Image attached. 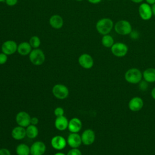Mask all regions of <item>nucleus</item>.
Here are the masks:
<instances>
[{"instance_id": "1", "label": "nucleus", "mask_w": 155, "mask_h": 155, "mask_svg": "<svg viewBox=\"0 0 155 155\" xmlns=\"http://www.w3.org/2000/svg\"><path fill=\"white\" fill-rule=\"evenodd\" d=\"M114 24L111 19L109 18H103L96 22V29L97 31L102 35H107L109 34L113 28H114Z\"/></svg>"}, {"instance_id": "2", "label": "nucleus", "mask_w": 155, "mask_h": 155, "mask_svg": "<svg viewBox=\"0 0 155 155\" xmlns=\"http://www.w3.org/2000/svg\"><path fill=\"white\" fill-rule=\"evenodd\" d=\"M114 31L119 35H129L132 31V26L130 22L125 19L117 21L114 24Z\"/></svg>"}, {"instance_id": "3", "label": "nucleus", "mask_w": 155, "mask_h": 155, "mask_svg": "<svg viewBox=\"0 0 155 155\" xmlns=\"http://www.w3.org/2000/svg\"><path fill=\"white\" fill-rule=\"evenodd\" d=\"M142 72L136 68H132L128 70L124 75L126 81L133 84L139 83L142 81Z\"/></svg>"}, {"instance_id": "4", "label": "nucleus", "mask_w": 155, "mask_h": 155, "mask_svg": "<svg viewBox=\"0 0 155 155\" xmlns=\"http://www.w3.org/2000/svg\"><path fill=\"white\" fill-rule=\"evenodd\" d=\"M28 56L31 63L37 66L42 65L45 60L44 53L39 48L32 49Z\"/></svg>"}, {"instance_id": "5", "label": "nucleus", "mask_w": 155, "mask_h": 155, "mask_svg": "<svg viewBox=\"0 0 155 155\" xmlns=\"http://www.w3.org/2000/svg\"><path fill=\"white\" fill-rule=\"evenodd\" d=\"M128 51V46L123 42H118L114 43L111 47V51L112 54L116 57H124L125 56Z\"/></svg>"}, {"instance_id": "6", "label": "nucleus", "mask_w": 155, "mask_h": 155, "mask_svg": "<svg viewBox=\"0 0 155 155\" xmlns=\"http://www.w3.org/2000/svg\"><path fill=\"white\" fill-rule=\"evenodd\" d=\"M53 96L58 99H64L67 98L69 94L68 88L63 84H56L52 88Z\"/></svg>"}, {"instance_id": "7", "label": "nucleus", "mask_w": 155, "mask_h": 155, "mask_svg": "<svg viewBox=\"0 0 155 155\" xmlns=\"http://www.w3.org/2000/svg\"><path fill=\"white\" fill-rule=\"evenodd\" d=\"M138 12L140 18L144 21H148L153 16L151 6L146 2L140 4L138 8Z\"/></svg>"}, {"instance_id": "8", "label": "nucleus", "mask_w": 155, "mask_h": 155, "mask_svg": "<svg viewBox=\"0 0 155 155\" xmlns=\"http://www.w3.org/2000/svg\"><path fill=\"white\" fill-rule=\"evenodd\" d=\"M18 44L12 40H7L4 42L1 45V51L7 55H12L17 51Z\"/></svg>"}, {"instance_id": "9", "label": "nucleus", "mask_w": 155, "mask_h": 155, "mask_svg": "<svg viewBox=\"0 0 155 155\" xmlns=\"http://www.w3.org/2000/svg\"><path fill=\"white\" fill-rule=\"evenodd\" d=\"M31 117L29 114L25 111H19L16 116V122L17 124L22 127H27L30 125Z\"/></svg>"}, {"instance_id": "10", "label": "nucleus", "mask_w": 155, "mask_h": 155, "mask_svg": "<svg viewBox=\"0 0 155 155\" xmlns=\"http://www.w3.org/2000/svg\"><path fill=\"white\" fill-rule=\"evenodd\" d=\"M79 64L85 69H90L94 65V61L91 55L88 53H83L78 58Z\"/></svg>"}, {"instance_id": "11", "label": "nucleus", "mask_w": 155, "mask_h": 155, "mask_svg": "<svg viewBox=\"0 0 155 155\" xmlns=\"http://www.w3.org/2000/svg\"><path fill=\"white\" fill-rule=\"evenodd\" d=\"M67 144V140H65V139L62 136H55L51 139V145L56 150H62L64 149Z\"/></svg>"}, {"instance_id": "12", "label": "nucleus", "mask_w": 155, "mask_h": 155, "mask_svg": "<svg viewBox=\"0 0 155 155\" xmlns=\"http://www.w3.org/2000/svg\"><path fill=\"white\" fill-rule=\"evenodd\" d=\"M82 143L85 145L93 144L95 140V133L91 129H87L81 134Z\"/></svg>"}, {"instance_id": "13", "label": "nucleus", "mask_w": 155, "mask_h": 155, "mask_svg": "<svg viewBox=\"0 0 155 155\" xmlns=\"http://www.w3.org/2000/svg\"><path fill=\"white\" fill-rule=\"evenodd\" d=\"M67 142L72 148H78L82 143L81 136L78 133H71L67 137Z\"/></svg>"}, {"instance_id": "14", "label": "nucleus", "mask_w": 155, "mask_h": 155, "mask_svg": "<svg viewBox=\"0 0 155 155\" xmlns=\"http://www.w3.org/2000/svg\"><path fill=\"white\" fill-rule=\"evenodd\" d=\"M46 151V146L42 141H36L30 147V154L32 155H43Z\"/></svg>"}, {"instance_id": "15", "label": "nucleus", "mask_w": 155, "mask_h": 155, "mask_svg": "<svg viewBox=\"0 0 155 155\" xmlns=\"http://www.w3.org/2000/svg\"><path fill=\"white\" fill-rule=\"evenodd\" d=\"M143 106V101L139 97H134L128 102V108L132 111H138Z\"/></svg>"}, {"instance_id": "16", "label": "nucleus", "mask_w": 155, "mask_h": 155, "mask_svg": "<svg viewBox=\"0 0 155 155\" xmlns=\"http://www.w3.org/2000/svg\"><path fill=\"white\" fill-rule=\"evenodd\" d=\"M82 122L78 117H73L68 121V129L71 133H78L82 128Z\"/></svg>"}, {"instance_id": "17", "label": "nucleus", "mask_w": 155, "mask_h": 155, "mask_svg": "<svg viewBox=\"0 0 155 155\" xmlns=\"http://www.w3.org/2000/svg\"><path fill=\"white\" fill-rule=\"evenodd\" d=\"M12 137L17 140H20L25 138L26 136V130L21 126H17L13 128L12 131Z\"/></svg>"}, {"instance_id": "18", "label": "nucleus", "mask_w": 155, "mask_h": 155, "mask_svg": "<svg viewBox=\"0 0 155 155\" xmlns=\"http://www.w3.org/2000/svg\"><path fill=\"white\" fill-rule=\"evenodd\" d=\"M49 24L54 29H60L64 25L63 18L59 15H53L49 19Z\"/></svg>"}, {"instance_id": "19", "label": "nucleus", "mask_w": 155, "mask_h": 155, "mask_svg": "<svg viewBox=\"0 0 155 155\" xmlns=\"http://www.w3.org/2000/svg\"><path fill=\"white\" fill-rule=\"evenodd\" d=\"M68 120L64 116L56 117L54 121V126L59 131H64L68 128Z\"/></svg>"}, {"instance_id": "20", "label": "nucleus", "mask_w": 155, "mask_h": 155, "mask_svg": "<svg viewBox=\"0 0 155 155\" xmlns=\"http://www.w3.org/2000/svg\"><path fill=\"white\" fill-rule=\"evenodd\" d=\"M32 47L28 42H22L18 45V53L21 56L29 55L32 50Z\"/></svg>"}, {"instance_id": "21", "label": "nucleus", "mask_w": 155, "mask_h": 155, "mask_svg": "<svg viewBox=\"0 0 155 155\" xmlns=\"http://www.w3.org/2000/svg\"><path fill=\"white\" fill-rule=\"evenodd\" d=\"M142 76L147 82H155V68H148L146 69L142 73Z\"/></svg>"}, {"instance_id": "22", "label": "nucleus", "mask_w": 155, "mask_h": 155, "mask_svg": "<svg viewBox=\"0 0 155 155\" xmlns=\"http://www.w3.org/2000/svg\"><path fill=\"white\" fill-rule=\"evenodd\" d=\"M25 130H26V136L30 139H35L38 135L39 131L36 125L30 124L26 127Z\"/></svg>"}, {"instance_id": "23", "label": "nucleus", "mask_w": 155, "mask_h": 155, "mask_svg": "<svg viewBox=\"0 0 155 155\" xmlns=\"http://www.w3.org/2000/svg\"><path fill=\"white\" fill-rule=\"evenodd\" d=\"M17 155H29L30 154V147L25 143H20L16 148Z\"/></svg>"}, {"instance_id": "24", "label": "nucleus", "mask_w": 155, "mask_h": 155, "mask_svg": "<svg viewBox=\"0 0 155 155\" xmlns=\"http://www.w3.org/2000/svg\"><path fill=\"white\" fill-rule=\"evenodd\" d=\"M101 43L102 45L106 48H111L114 44V41L113 38L109 34L102 35L101 39Z\"/></svg>"}, {"instance_id": "25", "label": "nucleus", "mask_w": 155, "mask_h": 155, "mask_svg": "<svg viewBox=\"0 0 155 155\" xmlns=\"http://www.w3.org/2000/svg\"><path fill=\"white\" fill-rule=\"evenodd\" d=\"M29 44L33 48H38L41 45V39L37 36H33L30 38Z\"/></svg>"}, {"instance_id": "26", "label": "nucleus", "mask_w": 155, "mask_h": 155, "mask_svg": "<svg viewBox=\"0 0 155 155\" xmlns=\"http://www.w3.org/2000/svg\"><path fill=\"white\" fill-rule=\"evenodd\" d=\"M54 114L56 117H59V116H64V110L63 108H62L61 107H56L54 110Z\"/></svg>"}, {"instance_id": "27", "label": "nucleus", "mask_w": 155, "mask_h": 155, "mask_svg": "<svg viewBox=\"0 0 155 155\" xmlns=\"http://www.w3.org/2000/svg\"><path fill=\"white\" fill-rule=\"evenodd\" d=\"M66 155H82V153L78 148H75L70 150Z\"/></svg>"}, {"instance_id": "28", "label": "nucleus", "mask_w": 155, "mask_h": 155, "mask_svg": "<svg viewBox=\"0 0 155 155\" xmlns=\"http://www.w3.org/2000/svg\"><path fill=\"white\" fill-rule=\"evenodd\" d=\"M8 60V55L4 53H0V65L5 64Z\"/></svg>"}, {"instance_id": "29", "label": "nucleus", "mask_w": 155, "mask_h": 155, "mask_svg": "<svg viewBox=\"0 0 155 155\" xmlns=\"http://www.w3.org/2000/svg\"><path fill=\"white\" fill-rule=\"evenodd\" d=\"M139 88L140 90L142 91H145L147 90L148 88V84L147 82L144 81H141L139 82Z\"/></svg>"}, {"instance_id": "30", "label": "nucleus", "mask_w": 155, "mask_h": 155, "mask_svg": "<svg viewBox=\"0 0 155 155\" xmlns=\"http://www.w3.org/2000/svg\"><path fill=\"white\" fill-rule=\"evenodd\" d=\"M18 0H5V2L6 3V4L8 6H15V5H16V4L18 3Z\"/></svg>"}, {"instance_id": "31", "label": "nucleus", "mask_w": 155, "mask_h": 155, "mask_svg": "<svg viewBox=\"0 0 155 155\" xmlns=\"http://www.w3.org/2000/svg\"><path fill=\"white\" fill-rule=\"evenodd\" d=\"M0 155H11V153L7 148H2L0 149Z\"/></svg>"}, {"instance_id": "32", "label": "nucleus", "mask_w": 155, "mask_h": 155, "mask_svg": "<svg viewBox=\"0 0 155 155\" xmlns=\"http://www.w3.org/2000/svg\"><path fill=\"white\" fill-rule=\"evenodd\" d=\"M139 33L137 31H133L131 32V33L130 34V37H131L133 38V39H136L139 38Z\"/></svg>"}, {"instance_id": "33", "label": "nucleus", "mask_w": 155, "mask_h": 155, "mask_svg": "<svg viewBox=\"0 0 155 155\" xmlns=\"http://www.w3.org/2000/svg\"><path fill=\"white\" fill-rule=\"evenodd\" d=\"M39 122V119L36 117H33L31 118V121H30V124L36 125Z\"/></svg>"}, {"instance_id": "34", "label": "nucleus", "mask_w": 155, "mask_h": 155, "mask_svg": "<svg viewBox=\"0 0 155 155\" xmlns=\"http://www.w3.org/2000/svg\"><path fill=\"white\" fill-rule=\"evenodd\" d=\"M90 3L93 4H96L99 2H101L102 0H87Z\"/></svg>"}, {"instance_id": "35", "label": "nucleus", "mask_w": 155, "mask_h": 155, "mask_svg": "<svg viewBox=\"0 0 155 155\" xmlns=\"http://www.w3.org/2000/svg\"><path fill=\"white\" fill-rule=\"evenodd\" d=\"M146 3L148 4L149 5H153L154 4H155V0H145Z\"/></svg>"}, {"instance_id": "36", "label": "nucleus", "mask_w": 155, "mask_h": 155, "mask_svg": "<svg viewBox=\"0 0 155 155\" xmlns=\"http://www.w3.org/2000/svg\"><path fill=\"white\" fill-rule=\"evenodd\" d=\"M151 94L152 97H153L154 99H155V87L152 89L151 92Z\"/></svg>"}, {"instance_id": "37", "label": "nucleus", "mask_w": 155, "mask_h": 155, "mask_svg": "<svg viewBox=\"0 0 155 155\" xmlns=\"http://www.w3.org/2000/svg\"><path fill=\"white\" fill-rule=\"evenodd\" d=\"M151 10H152L153 15L155 16V4H154L151 5Z\"/></svg>"}, {"instance_id": "38", "label": "nucleus", "mask_w": 155, "mask_h": 155, "mask_svg": "<svg viewBox=\"0 0 155 155\" xmlns=\"http://www.w3.org/2000/svg\"><path fill=\"white\" fill-rule=\"evenodd\" d=\"M131 1H132L134 3H136V4H139L143 2V0H130Z\"/></svg>"}, {"instance_id": "39", "label": "nucleus", "mask_w": 155, "mask_h": 155, "mask_svg": "<svg viewBox=\"0 0 155 155\" xmlns=\"http://www.w3.org/2000/svg\"><path fill=\"white\" fill-rule=\"evenodd\" d=\"M54 155H65V154L63 153H61V152H58V153H55Z\"/></svg>"}, {"instance_id": "40", "label": "nucleus", "mask_w": 155, "mask_h": 155, "mask_svg": "<svg viewBox=\"0 0 155 155\" xmlns=\"http://www.w3.org/2000/svg\"><path fill=\"white\" fill-rule=\"evenodd\" d=\"M5 0H0V2H5Z\"/></svg>"}, {"instance_id": "41", "label": "nucleus", "mask_w": 155, "mask_h": 155, "mask_svg": "<svg viewBox=\"0 0 155 155\" xmlns=\"http://www.w3.org/2000/svg\"><path fill=\"white\" fill-rule=\"evenodd\" d=\"M76 1H82L84 0H76Z\"/></svg>"}, {"instance_id": "42", "label": "nucleus", "mask_w": 155, "mask_h": 155, "mask_svg": "<svg viewBox=\"0 0 155 155\" xmlns=\"http://www.w3.org/2000/svg\"><path fill=\"white\" fill-rule=\"evenodd\" d=\"M107 1H113V0H107Z\"/></svg>"}, {"instance_id": "43", "label": "nucleus", "mask_w": 155, "mask_h": 155, "mask_svg": "<svg viewBox=\"0 0 155 155\" xmlns=\"http://www.w3.org/2000/svg\"><path fill=\"white\" fill-rule=\"evenodd\" d=\"M31 155H32V154H31Z\"/></svg>"}]
</instances>
